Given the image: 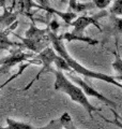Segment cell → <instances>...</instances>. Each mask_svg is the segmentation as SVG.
Masks as SVG:
<instances>
[{
    "mask_svg": "<svg viewBox=\"0 0 122 129\" xmlns=\"http://www.w3.org/2000/svg\"><path fill=\"white\" fill-rule=\"evenodd\" d=\"M47 37L51 43L52 48L56 51V53L66 60L67 63L73 70V72L78 73L80 75H84V76H86V78L96 79V80L103 81V82H106L108 84H112V85H115V86L122 89V78H120V76H117L116 78V76L105 74V73H102V72H97V71H93L91 69H87L86 67H84L83 64L77 61L74 57H72L70 55V53H69V51L67 50L64 40L61 39L60 36L51 32L49 30V28L47 29Z\"/></svg>",
    "mask_w": 122,
    "mask_h": 129,
    "instance_id": "1",
    "label": "cell"
},
{
    "mask_svg": "<svg viewBox=\"0 0 122 129\" xmlns=\"http://www.w3.org/2000/svg\"><path fill=\"white\" fill-rule=\"evenodd\" d=\"M50 73L55 75V83H54L55 89L67 94L71 98L72 101L78 103L79 106L83 107L85 110L88 112V114L90 115L91 118H92L93 112H101L102 111V108H97V107H94L93 104H91V102L89 101L88 97L85 95L83 89H81L78 85L73 83L72 81L64 74L63 71L52 68Z\"/></svg>",
    "mask_w": 122,
    "mask_h": 129,
    "instance_id": "2",
    "label": "cell"
},
{
    "mask_svg": "<svg viewBox=\"0 0 122 129\" xmlns=\"http://www.w3.org/2000/svg\"><path fill=\"white\" fill-rule=\"evenodd\" d=\"M108 15V13L106 11L102 12L100 14H96V15H93V16H88V15H83V16H78L77 18H75L72 23V26L74 27V30L72 32H67L62 36H60L62 40H66L68 42H71L73 40H78V41H83V42H86L88 44H97L99 41L97 40H93L92 38H88V37H85L84 36V31L85 29L90 26V25H94L97 29L102 30V26L100 24H97V21L100 18L104 17V16Z\"/></svg>",
    "mask_w": 122,
    "mask_h": 129,
    "instance_id": "3",
    "label": "cell"
},
{
    "mask_svg": "<svg viewBox=\"0 0 122 129\" xmlns=\"http://www.w3.org/2000/svg\"><path fill=\"white\" fill-rule=\"evenodd\" d=\"M58 57H59V55L56 53V51L54 50V48H52V47H48V46L46 48H44V50H42L39 54H36L35 58L39 60V62L41 64H42V69H41L39 73L35 75V78L32 80L25 88H24V90L26 91V90L29 89L32 84H33L34 82H36V81L40 79V76L42 75L44 72H50L51 69H52V64L55 63L56 59Z\"/></svg>",
    "mask_w": 122,
    "mask_h": 129,
    "instance_id": "4",
    "label": "cell"
},
{
    "mask_svg": "<svg viewBox=\"0 0 122 129\" xmlns=\"http://www.w3.org/2000/svg\"><path fill=\"white\" fill-rule=\"evenodd\" d=\"M68 78L70 79L72 82L76 83V85H78L81 89H83V91L85 92V95H86L87 97H94V98L99 99L101 102H103L104 104H106V106L109 108V109H115L118 107V104L112 101V100L106 98L103 94H101V92L99 90L94 89L92 86H90L89 84H87L86 81H84L83 79H80L79 76H77L75 74L73 73H68Z\"/></svg>",
    "mask_w": 122,
    "mask_h": 129,
    "instance_id": "5",
    "label": "cell"
},
{
    "mask_svg": "<svg viewBox=\"0 0 122 129\" xmlns=\"http://www.w3.org/2000/svg\"><path fill=\"white\" fill-rule=\"evenodd\" d=\"M107 34L109 36H115L118 37L119 35H122V17L112 15L110 17V25L107 27Z\"/></svg>",
    "mask_w": 122,
    "mask_h": 129,
    "instance_id": "6",
    "label": "cell"
},
{
    "mask_svg": "<svg viewBox=\"0 0 122 129\" xmlns=\"http://www.w3.org/2000/svg\"><path fill=\"white\" fill-rule=\"evenodd\" d=\"M7 126L6 127H0V129H36L33 125L29 123H24V122H18V120L12 119L8 117L6 119Z\"/></svg>",
    "mask_w": 122,
    "mask_h": 129,
    "instance_id": "7",
    "label": "cell"
},
{
    "mask_svg": "<svg viewBox=\"0 0 122 129\" xmlns=\"http://www.w3.org/2000/svg\"><path fill=\"white\" fill-rule=\"evenodd\" d=\"M119 45H118V39L116 40V48H117V52H113V56H115V59L111 63L112 66V69L115 70V72L118 74V76L122 78V57L120 55V52H119Z\"/></svg>",
    "mask_w": 122,
    "mask_h": 129,
    "instance_id": "8",
    "label": "cell"
},
{
    "mask_svg": "<svg viewBox=\"0 0 122 129\" xmlns=\"http://www.w3.org/2000/svg\"><path fill=\"white\" fill-rule=\"evenodd\" d=\"M30 60H29V61H27V62H25V63H24V64H20V67H19V69H18V71L17 72H16V73H14L13 75H12V76H10V78L9 79H8L7 81H6V82L5 83H2V84H0V92H1V90H2V88L3 87H6L7 85H8V84H9L10 82H12V81H14L16 78H18V76L20 75V74H22L23 73V72L24 71H25L26 69H27V68L28 67H29L30 66Z\"/></svg>",
    "mask_w": 122,
    "mask_h": 129,
    "instance_id": "9",
    "label": "cell"
},
{
    "mask_svg": "<svg viewBox=\"0 0 122 129\" xmlns=\"http://www.w3.org/2000/svg\"><path fill=\"white\" fill-rule=\"evenodd\" d=\"M60 119H61V123L63 125V129H79L75 126L71 115L69 114L68 112H64L63 114L60 116Z\"/></svg>",
    "mask_w": 122,
    "mask_h": 129,
    "instance_id": "10",
    "label": "cell"
},
{
    "mask_svg": "<svg viewBox=\"0 0 122 129\" xmlns=\"http://www.w3.org/2000/svg\"><path fill=\"white\" fill-rule=\"evenodd\" d=\"M109 12L111 15L122 17V0H113L109 8Z\"/></svg>",
    "mask_w": 122,
    "mask_h": 129,
    "instance_id": "11",
    "label": "cell"
},
{
    "mask_svg": "<svg viewBox=\"0 0 122 129\" xmlns=\"http://www.w3.org/2000/svg\"><path fill=\"white\" fill-rule=\"evenodd\" d=\"M54 64L56 66V69H58V70H61L63 72H68V73H74L73 70L70 68V66H69V64L67 63V61L61 57V56H59V57L56 59Z\"/></svg>",
    "mask_w": 122,
    "mask_h": 129,
    "instance_id": "12",
    "label": "cell"
},
{
    "mask_svg": "<svg viewBox=\"0 0 122 129\" xmlns=\"http://www.w3.org/2000/svg\"><path fill=\"white\" fill-rule=\"evenodd\" d=\"M36 129H63V125L61 123V119L59 118H55L51 119L47 125L43 127H38Z\"/></svg>",
    "mask_w": 122,
    "mask_h": 129,
    "instance_id": "13",
    "label": "cell"
},
{
    "mask_svg": "<svg viewBox=\"0 0 122 129\" xmlns=\"http://www.w3.org/2000/svg\"><path fill=\"white\" fill-rule=\"evenodd\" d=\"M8 34H9L8 31L3 32V34H0V51L1 50H8L9 46L15 45L14 43H12L8 40Z\"/></svg>",
    "mask_w": 122,
    "mask_h": 129,
    "instance_id": "14",
    "label": "cell"
},
{
    "mask_svg": "<svg viewBox=\"0 0 122 129\" xmlns=\"http://www.w3.org/2000/svg\"><path fill=\"white\" fill-rule=\"evenodd\" d=\"M111 1H113V0H92L94 7L97 8V9H100V10L106 9L107 7H109L111 5Z\"/></svg>",
    "mask_w": 122,
    "mask_h": 129,
    "instance_id": "15",
    "label": "cell"
},
{
    "mask_svg": "<svg viewBox=\"0 0 122 129\" xmlns=\"http://www.w3.org/2000/svg\"><path fill=\"white\" fill-rule=\"evenodd\" d=\"M77 5H78V1H77V0H69L68 12H72V13H75V10H76Z\"/></svg>",
    "mask_w": 122,
    "mask_h": 129,
    "instance_id": "16",
    "label": "cell"
},
{
    "mask_svg": "<svg viewBox=\"0 0 122 129\" xmlns=\"http://www.w3.org/2000/svg\"><path fill=\"white\" fill-rule=\"evenodd\" d=\"M40 5H42V9H47V8H49V5H48V0H36Z\"/></svg>",
    "mask_w": 122,
    "mask_h": 129,
    "instance_id": "17",
    "label": "cell"
},
{
    "mask_svg": "<svg viewBox=\"0 0 122 129\" xmlns=\"http://www.w3.org/2000/svg\"><path fill=\"white\" fill-rule=\"evenodd\" d=\"M61 1H64V0H61Z\"/></svg>",
    "mask_w": 122,
    "mask_h": 129,
    "instance_id": "18",
    "label": "cell"
}]
</instances>
